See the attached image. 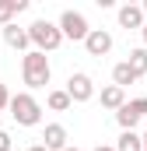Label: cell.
<instances>
[{"mask_svg": "<svg viewBox=\"0 0 147 151\" xmlns=\"http://www.w3.org/2000/svg\"><path fill=\"white\" fill-rule=\"evenodd\" d=\"M25 32H28V42H32V49H35V53H56V49L63 46V35H60L56 21H49V18L32 21Z\"/></svg>", "mask_w": 147, "mask_h": 151, "instance_id": "1", "label": "cell"}, {"mask_svg": "<svg viewBox=\"0 0 147 151\" xmlns=\"http://www.w3.org/2000/svg\"><path fill=\"white\" fill-rule=\"evenodd\" d=\"M21 81H25L28 88H46V84L53 81L49 56H46V53H35V49H28V53L21 56Z\"/></svg>", "mask_w": 147, "mask_h": 151, "instance_id": "2", "label": "cell"}, {"mask_svg": "<svg viewBox=\"0 0 147 151\" xmlns=\"http://www.w3.org/2000/svg\"><path fill=\"white\" fill-rule=\"evenodd\" d=\"M7 109H11V116H14L18 127H39V123H42V106H39V99L32 95V91H18V95H11Z\"/></svg>", "mask_w": 147, "mask_h": 151, "instance_id": "3", "label": "cell"}, {"mask_svg": "<svg viewBox=\"0 0 147 151\" xmlns=\"http://www.w3.org/2000/svg\"><path fill=\"white\" fill-rule=\"evenodd\" d=\"M56 28H60V35L70 39V42H84V35L91 32V28H88V18H84L81 11H63L60 21H56Z\"/></svg>", "mask_w": 147, "mask_h": 151, "instance_id": "4", "label": "cell"}, {"mask_svg": "<svg viewBox=\"0 0 147 151\" xmlns=\"http://www.w3.org/2000/svg\"><path fill=\"white\" fill-rule=\"evenodd\" d=\"M63 91L70 95V102H91L95 99V81H91V74H84V70H74L67 77V88Z\"/></svg>", "mask_w": 147, "mask_h": 151, "instance_id": "5", "label": "cell"}, {"mask_svg": "<svg viewBox=\"0 0 147 151\" xmlns=\"http://www.w3.org/2000/svg\"><path fill=\"white\" fill-rule=\"evenodd\" d=\"M144 116H147V99H133L116 109V123H119V130H133Z\"/></svg>", "mask_w": 147, "mask_h": 151, "instance_id": "6", "label": "cell"}, {"mask_svg": "<svg viewBox=\"0 0 147 151\" xmlns=\"http://www.w3.org/2000/svg\"><path fill=\"white\" fill-rule=\"evenodd\" d=\"M84 49H88V56H109L112 53V32L91 28V32L84 35Z\"/></svg>", "mask_w": 147, "mask_h": 151, "instance_id": "7", "label": "cell"}, {"mask_svg": "<svg viewBox=\"0 0 147 151\" xmlns=\"http://www.w3.org/2000/svg\"><path fill=\"white\" fill-rule=\"evenodd\" d=\"M42 148L46 151H63L67 148V127H63V123H46V130H42Z\"/></svg>", "mask_w": 147, "mask_h": 151, "instance_id": "8", "label": "cell"}, {"mask_svg": "<svg viewBox=\"0 0 147 151\" xmlns=\"http://www.w3.org/2000/svg\"><path fill=\"white\" fill-rule=\"evenodd\" d=\"M116 18H119V28H144V21H147L140 4H123L116 11Z\"/></svg>", "mask_w": 147, "mask_h": 151, "instance_id": "9", "label": "cell"}, {"mask_svg": "<svg viewBox=\"0 0 147 151\" xmlns=\"http://www.w3.org/2000/svg\"><path fill=\"white\" fill-rule=\"evenodd\" d=\"M0 32H4V42H7L11 49H18V53H28V46H32V42H28V32H25V28H18V21L4 25Z\"/></svg>", "mask_w": 147, "mask_h": 151, "instance_id": "10", "label": "cell"}, {"mask_svg": "<svg viewBox=\"0 0 147 151\" xmlns=\"http://www.w3.org/2000/svg\"><path fill=\"white\" fill-rule=\"evenodd\" d=\"M21 11H28V0H0V28L11 25Z\"/></svg>", "mask_w": 147, "mask_h": 151, "instance_id": "11", "label": "cell"}, {"mask_svg": "<svg viewBox=\"0 0 147 151\" xmlns=\"http://www.w3.org/2000/svg\"><path fill=\"white\" fill-rule=\"evenodd\" d=\"M126 67L133 70V77H137V81H140V77L147 74V49H144V46L130 49V60H126Z\"/></svg>", "mask_w": 147, "mask_h": 151, "instance_id": "12", "label": "cell"}, {"mask_svg": "<svg viewBox=\"0 0 147 151\" xmlns=\"http://www.w3.org/2000/svg\"><path fill=\"white\" fill-rule=\"evenodd\" d=\"M46 106H49L53 113H67V109H70L74 102H70V95H67L63 88H53V91L46 95Z\"/></svg>", "mask_w": 147, "mask_h": 151, "instance_id": "13", "label": "cell"}, {"mask_svg": "<svg viewBox=\"0 0 147 151\" xmlns=\"http://www.w3.org/2000/svg\"><path fill=\"white\" fill-rule=\"evenodd\" d=\"M123 102H126V91H123V88H116V84L102 88V106H105V109H112V113H116Z\"/></svg>", "mask_w": 147, "mask_h": 151, "instance_id": "14", "label": "cell"}, {"mask_svg": "<svg viewBox=\"0 0 147 151\" xmlns=\"http://www.w3.org/2000/svg\"><path fill=\"white\" fill-rule=\"evenodd\" d=\"M133 81H137V77H133V70H130V67H126V60H123V63H116V67H112V84H116V88H123V91H126V88H130V84H133Z\"/></svg>", "mask_w": 147, "mask_h": 151, "instance_id": "15", "label": "cell"}, {"mask_svg": "<svg viewBox=\"0 0 147 151\" xmlns=\"http://www.w3.org/2000/svg\"><path fill=\"white\" fill-rule=\"evenodd\" d=\"M116 151H144L140 148V134L137 130H123L119 141H116Z\"/></svg>", "mask_w": 147, "mask_h": 151, "instance_id": "16", "label": "cell"}, {"mask_svg": "<svg viewBox=\"0 0 147 151\" xmlns=\"http://www.w3.org/2000/svg\"><path fill=\"white\" fill-rule=\"evenodd\" d=\"M7 102H11V91H7V84H0V113L7 109Z\"/></svg>", "mask_w": 147, "mask_h": 151, "instance_id": "17", "label": "cell"}, {"mask_svg": "<svg viewBox=\"0 0 147 151\" xmlns=\"http://www.w3.org/2000/svg\"><path fill=\"white\" fill-rule=\"evenodd\" d=\"M0 151H11V134L7 130H0Z\"/></svg>", "mask_w": 147, "mask_h": 151, "instance_id": "18", "label": "cell"}, {"mask_svg": "<svg viewBox=\"0 0 147 151\" xmlns=\"http://www.w3.org/2000/svg\"><path fill=\"white\" fill-rule=\"evenodd\" d=\"M140 35H144V49H147V21H144V28H140Z\"/></svg>", "mask_w": 147, "mask_h": 151, "instance_id": "19", "label": "cell"}, {"mask_svg": "<svg viewBox=\"0 0 147 151\" xmlns=\"http://www.w3.org/2000/svg\"><path fill=\"white\" fill-rule=\"evenodd\" d=\"M95 151H116V148H109V144H98V148H95Z\"/></svg>", "mask_w": 147, "mask_h": 151, "instance_id": "20", "label": "cell"}, {"mask_svg": "<svg viewBox=\"0 0 147 151\" xmlns=\"http://www.w3.org/2000/svg\"><path fill=\"white\" fill-rule=\"evenodd\" d=\"M140 148H144V151H147V134H144V137H140Z\"/></svg>", "mask_w": 147, "mask_h": 151, "instance_id": "21", "label": "cell"}, {"mask_svg": "<svg viewBox=\"0 0 147 151\" xmlns=\"http://www.w3.org/2000/svg\"><path fill=\"white\" fill-rule=\"evenodd\" d=\"M28 151H46V148H42V144H32V148H28Z\"/></svg>", "mask_w": 147, "mask_h": 151, "instance_id": "22", "label": "cell"}, {"mask_svg": "<svg viewBox=\"0 0 147 151\" xmlns=\"http://www.w3.org/2000/svg\"><path fill=\"white\" fill-rule=\"evenodd\" d=\"M140 11H144V18H147V0H144V4H140Z\"/></svg>", "mask_w": 147, "mask_h": 151, "instance_id": "23", "label": "cell"}, {"mask_svg": "<svg viewBox=\"0 0 147 151\" xmlns=\"http://www.w3.org/2000/svg\"><path fill=\"white\" fill-rule=\"evenodd\" d=\"M63 151H81V148H70V144H67V148H63Z\"/></svg>", "mask_w": 147, "mask_h": 151, "instance_id": "24", "label": "cell"}]
</instances>
